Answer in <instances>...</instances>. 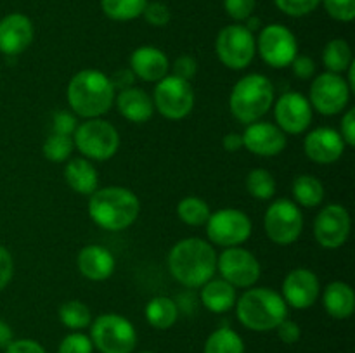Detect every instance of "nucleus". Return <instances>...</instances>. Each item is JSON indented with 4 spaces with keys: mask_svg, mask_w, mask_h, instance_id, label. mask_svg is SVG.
Masks as SVG:
<instances>
[{
    "mask_svg": "<svg viewBox=\"0 0 355 353\" xmlns=\"http://www.w3.org/2000/svg\"><path fill=\"white\" fill-rule=\"evenodd\" d=\"M146 320L155 329H170L177 322L179 317V308L175 301L168 296H155L146 305Z\"/></svg>",
    "mask_w": 355,
    "mask_h": 353,
    "instance_id": "obj_27",
    "label": "nucleus"
},
{
    "mask_svg": "<svg viewBox=\"0 0 355 353\" xmlns=\"http://www.w3.org/2000/svg\"><path fill=\"white\" fill-rule=\"evenodd\" d=\"M73 144L90 161H106L120 149V134L110 121L92 118L76 127Z\"/></svg>",
    "mask_w": 355,
    "mask_h": 353,
    "instance_id": "obj_6",
    "label": "nucleus"
},
{
    "mask_svg": "<svg viewBox=\"0 0 355 353\" xmlns=\"http://www.w3.org/2000/svg\"><path fill=\"white\" fill-rule=\"evenodd\" d=\"M210 208H208L207 201L196 196H187L179 201L177 204V215L180 220L189 227H201L210 218Z\"/></svg>",
    "mask_w": 355,
    "mask_h": 353,
    "instance_id": "obj_31",
    "label": "nucleus"
},
{
    "mask_svg": "<svg viewBox=\"0 0 355 353\" xmlns=\"http://www.w3.org/2000/svg\"><path fill=\"white\" fill-rule=\"evenodd\" d=\"M94 345L89 336L82 332H71L59 343L58 353H92Z\"/></svg>",
    "mask_w": 355,
    "mask_h": 353,
    "instance_id": "obj_36",
    "label": "nucleus"
},
{
    "mask_svg": "<svg viewBox=\"0 0 355 353\" xmlns=\"http://www.w3.org/2000/svg\"><path fill=\"white\" fill-rule=\"evenodd\" d=\"M243 147L255 156L272 158L286 149V134L277 125L267 121H255L246 127L241 134Z\"/></svg>",
    "mask_w": 355,
    "mask_h": 353,
    "instance_id": "obj_17",
    "label": "nucleus"
},
{
    "mask_svg": "<svg viewBox=\"0 0 355 353\" xmlns=\"http://www.w3.org/2000/svg\"><path fill=\"white\" fill-rule=\"evenodd\" d=\"M257 0H224L225 12L234 21H246L255 10Z\"/></svg>",
    "mask_w": 355,
    "mask_h": 353,
    "instance_id": "obj_39",
    "label": "nucleus"
},
{
    "mask_svg": "<svg viewBox=\"0 0 355 353\" xmlns=\"http://www.w3.org/2000/svg\"><path fill=\"white\" fill-rule=\"evenodd\" d=\"M246 190L255 199L267 201L276 194V179L266 168H255L246 176Z\"/></svg>",
    "mask_w": 355,
    "mask_h": 353,
    "instance_id": "obj_34",
    "label": "nucleus"
},
{
    "mask_svg": "<svg viewBox=\"0 0 355 353\" xmlns=\"http://www.w3.org/2000/svg\"><path fill=\"white\" fill-rule=\"evenodd\" d=\"M114 104H116L118 113L132 123H146L148 120H151L153 113H155L153 97H149V93L139 87H128V89L120 90L114 97Z\"/></svg>",
    "mask_w": 355,
    "mask_h": 353,
    "instance_id": "obj_23",
    "label": "nucleus"
},
{
    "mask_svg": "<svg viewBox=\"0 0 355 353\" xmlns=\"http://www.w3.org/2000/svg\"><path fill=\"white\" fill-rule=\"evenodd\" d=\"M76 266L85 279L101 282L113 275L116 262L110 249L97 244H89L80 249L78 256H76Z\"/></svg>",
    "mask_w": 355,
    "mask_h": 353,
    "instance_id": "obj_22",
    "label": "nucleus"
},
{
    "mask_svg": "<svg viewBox=\"0 0 355 353\" xmlns=\"http://www.w3.org/2000/svg\"><path fill=\"white\" fill-rule=\"evenodd\" d=\"M276 331L281 341L286 343V345H293V343H297L302 336L300 325L293 320H288V318H284V320L277 325Z\"/></svg>",
    "mask_w": 355,
    "mask_h": 353,
    "instance_id": "obj_46",
    "label": "nucleus"
},
{
    "mask_svg": "<svg viewBox=\"0 0 355 353\" xmlns=\"http://www.w3.org/2000/svg\"><path fill=\"white\" fill-rule=\"evenodd\" d=\"M64 179L69 189L76 194L90 196L99 189V175H97L96 166L87 158H75L66 165Z\"/></svg>",
    "mask_w": 355,
    "mask_h": 353,
    "instance_id": "obj_25",
    "label": "nucleus"
},
{
    "mask_svg": "<svg viewBox=\"0 0 355 353\" xmlns=\"http://www.w3.org/2000/svg\"><path fill=\"white\" fill-rule=\"evenodd\" d=\"M274 85L266 75L250 73L236 82L229 97L232 116L243 125L259 121L274 104Z\"/></svg>",
    "mask_w": 355,
    "mask_h": 353,
    "instance_id": "obj_5",
    "label": "nucleus"
},
{
    "mask_svg": "<svg viewBox=\"0 0 355 353\" xmlns=\"http://www.w3.org/2000/svg\"><path fill=\"white\" fill-rule=\"evenodd\" d=\"M89 217L97 227L110 232H120L130 227L139 217V197L127 187L110 185L90 194Z\"/></svg>",
    "mask_w": 355,
    "mask_h": 353,
    "instance_id": "obj_3",
    "label": "nucleus"
},
{
    "mask_svg": "<svg viewBox=\"0 0 355 353\" xmlns=\"http://www.w3.org/2000/svg\"><path fill=\"white\" fill-rule=\"evenodd\" d=\"M281 291H283L281 296L286 305L297 310H305L318 301L321 282L311 269H293L284 277Z\"/></svg>",
    "mask_w": 355,
    "mask_h": 353,
    "instance_id": "obj_18",
    "label": "nucleus"
},
{
    "mask_svg": "<svg viewBox=\"0 0 355 353\" xmlns=\"http://www.w3.org/2000/svg\"><path fill=\"white\" fill-rule=\"evenodd\" d=\"M68 104L85 120L101 118L113 107L116 90L111 78L99 69H82L68 83Z\"/></svg>",
    "mask_w": 355,
    "mask_h": 353,
    "instance_id": "obj_2",
    "label": "nucleus"
},
{
    "mask_svg": "<svg viewBox=\"0 0 355 353\" xmlns=\"http://www.w3.org/2000/svg\"><path fill=\"white\" fill-rule=\"evenodd\" d=\"M14 275V260L9 249L0 244V291L6 289Z\"/></svg>",
    "mask_w": 355,
    "mask_h": 353,
    "instance_id": "obj_44",
    "label": "nucleus"
},
{
    "mask_svg": "<svg viewBox=\"0 0 355 353\" xmlns=\"http://www.w3.org/2000/svg\"><path fill=\"white\" fill-rule=\"evenodd\" d=\"M236 287L227 280L210 279L201 286V301L211 314H225L236 305Z\"/></svg>",
    "mask_w": 355,
    "mask_h": 353,
    "instance_id": "obj_26",
    "label": "nucleus"
},
{
    "mask_svg": "<svg viewBox=\"0 0 355 353\" xmlns=\"http://www.w3.org/2000/svg\"><path fill=\"white\" fill-rule=\"evenodd\" d=\"M274 2L288 16L300 17L311 14L321 3V0H274Z\"/></svg>",
    "mask_w": 355,
    "mask_h": 353,
    "instance_id": "obj_38",
    "label": "nucleus"
},
{
    "mask_svg": "<svg viewBox=\"0 0 355 353\" xmlns=\"http://www.w3.org/2000/svg\"><path fill=\"white\" fill-rule=\"evenodd\" d=\"M142 16L146 17V21H148L149 24H153V26H166V24L170 23V17H172V14H170V9L165 6V3L162 2H148V6H146L144 12H142Z\"/></svg>",
    "mask_w": 355,
    "mask_h": 353,
    "instance_id": "obj_40",
    "label": "nucleus"
},
{
    "mask_svg": "<svg viewBox=\"0 0 355 353\" xmlns=\"http://www.w3.org/2000/svg\"><path fill=\"white\" fill-rule=\"evenodd\" d=\"M338 134L342 135L345 145H349V147H354V145H355V109H354V107L347 109L345 114L342 116Z\"/></svg>",
    "mask_w": 355,
    "mask_h": 353,
    "instance_id": "obj_45",
    "label": "nucleus"
},
{
    "mask_svg": "<svg viewBox=\"0 0 355 353\" xmlns=\"http://www.w3.org/2000/svg\"><path fill=\"white\" fill-rule=\"evenodd\" d=\"M217 270L224 280L234 287H253L260 279L262 266L257 256L241 246L225 248L217 256Z\"/></svg>",
    "mask_w": 355,
    "mask_h": 353,
    "instance_id": "obj_13",
    "label": "nucleus"
},
{
    "mask_svg": "<svg viewBox=\"0 0 355 353\" xmlns=\"http://www.w3.org/2000/svg\"><path fill=\"white\" fill-rule=\"evenodd\" d=\"M222 145L227 152H238L239 149H243V137L241 134H236V132H231L224 137L222 141Z\"/></svg>",
    "mask_w": 355,
    "mask_h": 353,
    "instance_id": "obj_48",
    "label": "nucleus"
},
{
    "mask_svg": "<svg viewBox=\"0 0 355 353\" xmlns=\"http://www.w3.org/2000/svg\"><path fill=\"white\" fill-rule=\"evenodd\" d=\"M33 24L24 14L14 12L0 21V52L3 55H19L33 42Z\"/></svg>",
    "mask_w": 355,
    "mask_h": 353,
    "instance_id": "obj_20",
    "label": "nucleus"
},
{
    "mask_svg": "<svg viewBox=\"0 0 355 353\" xmlns=\"http://www.w3.org/2000/svg\"><path fill=\"white\" fill-rule=\"evenodd\" d=\"M293 197L295 203L304 208H315L324 201V185L314 175H298L293 180Z\"/></svg>",
    "mask_w": 355,
    "mask_h": 353,
    "instance_id": "obj_28",
    "label": "nucleus"
},
{
    "mask_svg": "<svg viewBox=\"0 0 355 353\" xmlns=\"http://www.w3.org/2000/svg\"><path fill=\"white\" fill-rule=\"evenodd\" d=\"M266 234L274 244L288 246L298 241L304 230V215L300 206L290 199H276L263 217Z\"/></svg>",
    "mask_w": 355,
    "mask_h": 353,
    "instance_id": "obj_10",
    "label": "nucleus"
},
{
    "mask_svg": "<svg viewBox=\"0 0 355 353\" xmlns=\"http://www.w3.org/2000/svg\"><path fill=\"white\" fill-rule=\"evenodd\" d=\"M153 104L155 111L166 120H184L194 107V90L187 80L166 75L156 82Z\"/></svg>",
    "mask_w": 355,
    "mask_h": 353,
    "instance_id": "obj_9",
    "label": "nucleus"
},
{
    "mask_svg": "<svg viewBox=\"0 0 355 353\" xmlns=\"http://www.w3.org/2000/svg\"><path fill=\"white\" fill-rule=\"evenodd\" d=\"M238 320L250 331L267 332L288 317V305L279 293L269 287H248L236 300Z\"/></svg>",
    "mask_w": 355,
    "mask_h": 353,
    "instance_id": "obj_4",
    "label": "nucleus"
},
{
    "mask_svg": "<svg viewBox=\"0 0 355 353\" xmlns=\"http://www.w3.org/2000/svg\"><path fill=\"white\" fill-rule=\"evenodd\" d=\"M349 100L350 87L342 75L326 71L312 80L309 102H311L312 109H315L318 113L324 114V116H335L347 109Z\"/></svg>",
    "mask_w": 355,
    "mask_h": 353,
    "instance_id": "obj_12",
    "label": "nucleus"
},
{
    "mask_svg": "<svg viewBox=\"0 0 355 353\" xmlns=\"http://www.w3.org/2000/svg\"><path fill=\"white\" fill-rule=\"evenodd\" d=\"M90 325L89 338L101 353H132L137 346V331L123 315H99Z\"/></svg>",
    "mask_w": 355,
    "mask_h": 353,
    "instance_id": "obj_7",
    "label": "nucleus"
},
{
    "mask_svg": "<svg viewBox=\"0 0 355 353\" xmlns=\"http://www.w3.org/2000/svg\"><path fill=\"white\" fill-rule=\"evenodd\" d=\"M73 149H75V144H73V137L69 135L52 132L44 142V156L52 163H64L71 156Z\"/></svg>",
    "mask_w": 355,
    "mask_h": 353,
    "instance_id": "obj_35",
    "label": "nucleus"
},
{
    "mask_svg": "<svg viewBox=\"0 0 355 353\" xmlns=\"http://www.w3.org/2000/svg\"><path fill=\"white\" fill-rule=\"evenodd\" d=\"M350 215L342 204H326L314 220V237L324 249H338L350 235Z\"/></svg>",
    "mask_w": 355,
    "mask_h": 353,
    "instance_id": "obj_15",
    "label": "nucleus"
},
{
    "mask_svg": "<svg viewBox=\"0 0 355 353\" xmlns=\"http://www.w3.org/2000/svg\"><path fill=\"white\" fill-rule=\"evenodd\" d=\"M148 0H101L103 12L113 21H132L142 16Z\"/></svg>",
    "mask_w": 355,
    "mask_h": 353,
    "instance_id": "obj_33",
    "label": "nucleus"
},
{
    "mask_svg": "<svg viewBox=\"0 0 355 353\" xmlns=\"http://www.w3.org/2000/svg\"><path fill=\"white\" fill-rule=\"evenodd\" d=\"M142 353H155V352H142Z\"/></svg>",
    "mask_w": 355,
    "mask_h": 353,
    "instance_id": "obj_50",
    "label": "nucleus"
},
{
    "mask_svg": "<svg viewBox=\"0 0 355 353\" xmlns=\"http://www.w3.org/2000/svg\"><path fill=\"white\" fill-rule=\"evenodd\" d=\"M76 127V116L73 113H68V111H58L52 118V132L54 134H61V135H69L73 137L75 134Z\"/></svg>",
    "mask_w": 355,
    "mask_h": 353,
    "instance_id": "obj_41",
    "label": "nucleus"
},
{
    "mask_svg": "<svg viewBox=\"0 0 355 353\" xmlns=\"http://www.w3.org/2000/svg\"><path fill=\"white\" fill-rule=\"evenodd\" d=\"M322 307L328 311V315L338 320L352 317L355 310V293L350 284L342 282V280L329 282L322 293Z\"/></svg>",
    "mask_w": 355,
    "mask_h": 353,
    "instance_id": "obj_24",
    "label": "nucleus"
},
{
    "mask_svg": "<svg viewBox=\"0 0 355 353\" xmlns=\"http://www.w3.org/2000/svg\"><path fill=\"white\" fill-rule=\"evenodd\" d=\"M130 71L142 82L156 83L168 75L170 61L165 52L153 45H142L135 48L128 59Z\"/></svg>",
    "mask_w": 355,
    "mask_h": 353,
    "instance_id": "obj_21",
    "label": "nucleus"
},
{
    "mask_svg": "<svg viewBox=\"0 0 355 353\" xmlns=\"http://www.w3.org/2000/svg\"><path fill=\"white\" fill-rule=\"evenodd\" d=\"M6 353H45V348L35 339H12Z\"/></svg>",
    "mask_w": 355,
    "mask_h": 353,
    "instance_id": "obj_47",
    "label": "nucleus"
},
{
    "mask_svg": "<svg viewBox=\"0 0 355 353\" xmlns=\"http://www.w3.org/2000/svg\"><path fill=\"white\" fill-rule=\"evenodd\" d=\"M274 118L284 134H304L312 123V106L300 92H286L276 100Z\"/></svg>",
    "mask_w": 355,
    "mask_h": 353,
    "instance_id": "obj_16",
    "label": "nucleus"
},
{
    "mask_svg": "<svg viewBox=\"0 0 355 353\" xmlns=\"http://www.w3.org/2000/svg\"><path fill=\"white\" fill-rule=\"evenodd\" d=\"M257 48L266 64L270 68H286L298 55V42L295 35L283 24H269L257 40Z\"/></svg>",
    "mask_w": 355,
    "mask_h": 353,
    "instance_id": "obj_14",
    "label": "nucleus"
},
{
    "mask_svg": "<svg viewBox=\"0 0 355 353\" xmlns=\"http://www.w3.org/2000/svg\"><path fill=\"white\" fill-rule=\"evenodd\" d=\"M207 234L211 244L220 248H234L246 242L252 235L253 225L248 215L236 208H222L210 213L207 224Z\"/></svg>",
    "mask_w": 355,
    "mask_h": 353,
    "instance_id": "obj_11",
    "label": "nucleus"
},
{
    "mask_svg": "<svg viewBox=\"0 0 355 353\" xmlns=\"http://www.w3.org/2000/svg\"><path fill=\"white\" fill-rule=\"evenodd\" d=\"M345 142L338 130L329 127L314 128L305 135L304 151L311 161L318 165H333L338 161L345 151Z\"/></svg>",
    "mask_w": 355,
    "mask_h": 353,
    "instance_id": "obj_19",
    "label": "nucleus"
},
{
    "mask_svg": "<svg viewBox=\"0 0 355 353\" xmlns=\"http://www.w3.org/2000/svg\"><path fill=\"white\" fill-rule=\"evenodd\" d=\"M291 69H293V75L300 80H312L315 75V62L314 59L309 57V55H297L291 62Z\"/></svg>",
    "mask_w": 355,
    "mask_h": 353,
    "instance_id": "obj_43",
    "label": "nucleus"
},
{
    "mask_svg": "<svg viewBox=\"0 0 355 353\" xmlns=\"http://www.w3.org/2000/svg\"><path fill=\"white\" fill-rule=\"evenodd\" d=\"M59 320L73 331H80L92 324V311L83 301L71 300L59 307Z\"/></svg>",
    "mask_w": 355,
    "mask_h": 353,
    "instance_id": "obj_32",
    "label": "nucleus"
},
{
    "mask_svg": "<svg viewBox=\"0 0 355 353\" xmlns=\"http://www.w3.org/2000/svg\"><path fill=\"white\" fill-rule=\"evenodd\" d=\"M172 75L179 76L182 80H193L194 75L198 73V62L196 59L191 57V55H180L175 59V62L172 64Z\"/></svg>",
    "mask_w": 355,
    "mask_h": 353,
    "instance_id": "obj_42",
    "label": "nucleus"
},
{
    "mask_svg": "<svg viewBox=\"0 0 355 353\" xmlns=\"http://www.w3.org/2000/svg\"><path fill=\"white\" fill-rule=\"evenodd\" d=\"M168 270L182 286L201 287L217 272V251L200 237L182 239L170 249Z\"/></svg>",
    "mask_w": 355,
    "mask_h": 353,
    "instance_id": "obj_1",
    "label": "nucleus"
},
{
    "mask_svg": "<svg viewBox=\"0 0 355 353\" xmlns=\"http://www.w3.org/2000/svg\"><path fill=\"white\" fill-rule=\"evenodd\" d=\"M12 339H14L12 329H10V325L7 324L6 320L0 318V348H7V345H9Z\"/></svg>",
    "mask_w": 355,
    "mask_h": 353,
    "instance_id": "obj_49",
    "label": "nucleus"
},
{
    "mask_svg": "<svg viewBox=\"0 0 355 353\" xmlns=\"http://www.w3.org/2000/svg\"><path fill=\"white\" fill-rule=\"evenodd\" d=\"M203 353H245V343L234 329L220 327L208 336Z\"/></svg>",
    "mask_w": 355,
    "mask_h": 353,
    "instance_id": "obj_30",
    "label": "nucleus"
},
{
    "mask_svg": "<svg viewBox=\"0 0 355 353\" xmlns=\"http://www.w3.org/2000/svg\"><path fill=\"white\" fill-rule=\"evenodd\" d=\"M333 19L350 23L355 17V0H321Z\"/></svg>",
    "mask_w": 355,
    "mask_h": 353,
    "instance_id": "obj_37",
    "label": "nucleus"
},
{
    "mask_svg": "<svg viewBox=\"0 0 355 353\" xmlns=\"http://www.w3.org/2000/svg\"><path fill=\"white\" fill-rule=\"evenodd\" d=\"M352 62V48H350L349 42L343 38H333L326 44L324 51H322V64L329 73L342 75Z\"/></svg>",
    "mask_w": 355,
    "mask_h": 353,
    "instance_id": "obj_29",
    "label": "nucleus"
},
{
    "mask_svg": "<svg viewBox=\"0 0 355 353\" xmlns=\"http://www.w3.org/2000/svg\"><path fill=\"white\" fill-rule=\"evenodd\" d=\"M215 51L225 68L241 71L255 59L257 38L245 24H229L217 35Z\"/></svg>",
    "mask_w": 355,
    "mask_h": 353,
    "instance_id": "obj_8",
    "label": "nucleus"
}]
</instances>
